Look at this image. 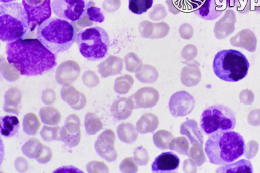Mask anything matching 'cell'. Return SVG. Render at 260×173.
Returning a JSON list of instances; mask_svg holds the SVG:
<instances>
[{
  "mask_svg": "<svg viewBox=\"0 0 260 173\" xmlns=\"http://www.w3.org/2000/svg\"><path fill=\"white\" fill-rule=\"evenodd\" d=\"M6 54L8 62L24 76L41 75L57 65L56 54L35 38H21L8 43Z\"/></svg>",
  "mask_w": 260,
  "mask_h": 173,
  "instance_id": "cell-1",
  "label": "cell"
},
{
  "mask_svg": "<svg viewBox=\"0 0 260 173\" xmlns=\"http://www.w3.org/2000/svg\"><path fill=\"white\" fill-rule=\"evenodd\" d=\"M205 151L213 164H229L244 155L245 140L241 134L232 130L219 131L210 134L205 143Z\"/></svg>",
  "mask_w": 260,
  "mask_h": 173,
  "instance_id": "cell-2",
  "label": "cell"
},
{
  "mask_svg": "<svg viewBox=\"0 0 260 173\" xmlns=\"http://www.w3.org/2000/svg\"><path fill=\"white\" fill-rule=\"evenodd\" d=\"M37 38L46 49L58 54L72 47L77 38L76 28L67 20L52 17L38 27Z\"/></svg>",
  "mask_w": 260,
  "mask_h": 173,
  "instance_id": "cell-3",
  "label": "cell"
},
{
  "mask_svg": "<svg viewBox=\"0 0 260 173\" xmlns=\"http://www.w3.org/2000/svg\"><path fill=\"white\" fill-rule=\"evenodd\" d=\"M30 29L28 16L20 3H2L0 6V39L15 41L23 38Z\"/></svg>",
  "mask_w": 260,
  "mask_h": 173,
  "instance_id": "cell-4",
  "label": "cell"
},
{
  "mask_svg": "<svg viewBox=\"0 0 260 173\" xmlns=\"http://www.w3.org/2000/svg\"><path fill=\"white\" fill-rule=\"evenodd\" d=\"M250 63L242 52L234 49L219 51L214 57L213 72L221 80L237 82L248 75Z\"/></svg>",
  "mask_w": 260,
  "mask_h": 173,
  "instance_id": "cell-5",
  "label": "cell"
},
{
  "mask_svg": "<svg viewBox=\"0 0 260 173\" xmlns=\"http://www.w3.org/2000/svg\"><path fill=\"white\" fill-rule=\"evenodd\" d=\"M76 41L80 54L89 61L102 60L108 54L110 37L107 32L100 27L80 31L77 33Z\"/></svg>",
  "mask_w": 260,
  "mask_h": 173,
  "instance_id": "cell-6",
  "label": "cell"
},
{
  "mask_svg": "<svg viewBox=\"0 0 260 173\" xmlns=\"http://www.w3.org/2000/svg\"><path fill=\"white\" fill-rule=\"evenodd\" d=\"M200 126L202 131L208 135L219 131L234 130L236 126V115L227 106L216 104L202 112Z\"/></svg>",
  "mask_w": 260,
  "mask_h": 173,
  "instance_id": "cell-7",
  "label": "cell"
},
{
  "mask_svg": "<svg viewBox=\"0 0 260 173\" xmlns=\"http://www.w3.org/2000/svg\"><path fill=\"white\" fill-rule=\"evenodd\" d=\"M51 8L59 18L72 22H77L86 14L85 0H52Z\"/></svg>",
  "mask_w": 260,
  "mask_h": 173,
  "instance_id": "cell-8",
  "label": "cell"
},
{
  "mask_svg": "<svg viewBox=\"0 0 260 173\" xmlns=\"http://www.w3.org/2000/svg\"><path fill=\"white\" fill-rule=\"evenodd\" d=\"M22 6L28 16L31 31L49 20L52 13L51 0H22Z\"/></svg>",
  "mask_w": 260,
  "mask_h": 173,
  "instance_id": "cell-9",
  "label": "cell"
},
{
  "mask_svg": "<svg viewBox=\"0 0 260 173\" xmlns=\"http://www.w3.org/2000/svg\"><path fill=\"white\" fill-rule=\"evenodd\" d=\"M189 10L205 20L219 18L227 8L225 0H189Z\"/></svg>",
  "mask_w": 260,
  "mask_h": 173,
  "instance_id": "cell-10",
  "label": "cell"
},
{
  "mask_svg": "<svg viewBox=\"0 0 260 173\" xmlns=\"http://www.w3.org/2000/svg\"><path fill=\"white\" fill-rule=\"evenodd\" d=\"M195 105L194 97L188 92L181 91L170 97L169 110L173 117H184L192 112Z\"/></svg>",
  "mask_w": 260,
  "mask_h": 173,
  "instance_id": "cell-11",
  "label": "cell"
},
{
  "mask_svg": "<svg viewBox=\"0 0 260 173\" xmlns=\"http://www.w3.org/2000/svg\"><path fill=\"white\" fill-rule=\"evenodd\" d=\"M115 134L112 129H106L98 137L94 147L99 156L108 162H114L118 158L115 149Z\"/></svg>",
  "mask_w": 260,
  "mask_h": 173,
  "instance_id": "cell-12",
  "label": "cell"
},
{
  "mask_svg": "<svg viewBox=\"0 0 260 173\" xmlns=\"http://www.w3.org/2000/svg\"><path fill=\"white\" fill-rule=\"evenodd\" d=\"M80 126L81 123L78 115L75 114L69 115L66 119L65 126L61 129L60 141L70 147L78 146L81 139Z\"/></svg>",
  "mask_w": 260,
  "mask_h": 173,
  "instance_id": "cell-13",
  "label": "cell"
},
{
  "mask_svg": "<svg viewBox=\"0 0 260 173\" xmlns=\"http://www.w3.org/2000/svg\"><path fill=\"white\" fill-rule=\"evenodd\" d=\"M159 98V93L152 87L141 88L129 97L134 109L152 108L158 103Z\"/></svg>",
  "mask_w": 260,
  "mask_h": 173,
  "instance_id": "cell-14",
  "label": "cell"
},
{
  "mask_svg": "<svg viewBox=\"0 0 260 173\" xmlns=\"http://www.w3.org/2000/svg\"><path fill=\"white\" fill-rule=\"evenodd\" d=\"M180 165V158L173 152H166L158 155L152 164L154 172H168L176 171Z\"/></svg>",
  "mask_w": 260,
  "mask_h": 173,
  "instance_id": "cell-15",
  "label": "cell"
},
{
  "mask_svg": "<svg viewBox=\"0 0 260 173\" xmlns=\"http://www.w3.org/2000/svg\"><path fill=\"white\" fill-rule=\"evenodd\" d=\"M80 75V67L76 62L68 61L61 64L57 68L56 79L62 86H69L73 83Z\"/></svg>",
  "mask_w": 260,
  "mask_h": 173,
  "instance_id": "cell-16",
  "label": "cell"
},
{
  "mask_svg": "<svg viewBox=\"0 0 260 173\" xmlns=\"http://www.w3.org/2000/svg\"><path fill=\"white\" fill-rule=\"evenodd\" d=\"M61 97L75 110H83L87 103L86 96L77 91L73 86H65L62 88L61 90Z\"/></svg>",
  "mask_w": 260,
  "mask_h": 173,
  "instance_id": "cell-17",
  "label": "cell"
},
{
  "mask_svg": "<svg viewBox=\"0 0 260 173\" xmlns=\"http://www.w3.org/2000/svg\"><path fill=\"white\" fill-rule=\"evenodd\" d=\"M22 100V94L20 89L17 88L9 89L4 95L3 110L9 113L18 115L20 112Z\"/></svg>",
  "mask_w": 260,
  "mask_h": 173,
  "instance_id": "cell-18",
  "label": "cell"
},
{
  "mask_svg": "<svg viewBox=\"0 0 260 173\" xmlns=\"http://www.w3.org/2000/svg\"><path fill=\"white\" fill-rule=\"evenodd\" d=\"M134 106L129 98L121 97L115 100L111 107L112 117L118 121L127 119L132 115Z\"/></svg>",
  "mask_w": 260,
  "mask_h": 173,
  "instance_id": "cell-19",
  "label": "cell"
},
{
  "mask_svg": "<svg viewBox=\"0 0 260 173\" xmlns=\"http://www.w3.org/2000/svg\"><path fill=\"white\" fill-rule=\"evenodd\" d=\"M159 125V120L152 113H145L136 123V129L141 134L152 133L156 130Z\"/></svg>",
  "mask_w": 260,
  "mask_h": 173,
  "instance_id": "cell-20",
  "label": "cell"
},
{
  "mask_svg": "<svg viewBox=\"0 0 260 173\" xmlns=\"http://www.w3.org/2000/svg\"><path fill=\"white\" fill-rule=\"evenodd\" d=\"M181 134L188 137L191 144L200 143L203 144V136L199 129L198 125L194 120H189L183 123L181 126Z\"/></svg>",
  "mask_w": 260,
  "mask_h": 173,
  "instance_id": "cell-21",
  "label": "cell"
},
{
  "mask_svg": "<svg viewBox=\"0 0 260 173\" xmlns=\"http://www.w3.org/2000/svg\"><path fill=\"white\" fill-rule=\"evenodd\" d=\"M20 129L19 118L12 115H6L1 118V134L5 137H13Z\"/></svg>",
  "mask_w": 260,
  "mask_h": 173,
  "instance_id": "cell-22",
  "label": "cell"
},
{
  "mask_svg": "<svg viewBox=\"0 0 260 173\" xmlns=\"http://www.w3.org/2000/svg\"><path fill=\"white\" fill-rule=\"evenodd\" d=\"M123 68V61L118 57H109L106 61L99 65V72L103 78H107L110 75L120 73Z\"/></svg>",
  "mask_w": 260,
  "mask_h": 173,
  "instance_id": "cell-23",
  "label": "cell"
},
{
  "mask_svg": "<svg viewBox=\"0 0 260 173\" xmlns=\"http://www.w3.org/2000/svg\"><path fill=\"white\" fill-rule=\"evenodd\" d=\"M40 117L42 122L46 125L57 126L61 121V113L55 107L48 106L40 110Z\"/></svg>",
  "mask_w": 260,
  "mask_h": 173,
  "instance_id": "cell-24",
  "label": "cell"
},
{
  "mask_svg": "<svg viewBox=\"0 0 260 173\" xmlns=\"http://www.w3.org/2000/svg\"><path fill=\"white\" fill-rule=\"evenodd\" d=\"M43 145L38 139H30L22 147V152L30 159H38L44 150Z\"/></svg>",
  "mask_w": 260,
  "mask_h": 173,
  "instance_id": "cell-25",
  "label": "cell"
},
{
  "mask_svg": "<svg viewBox=\"0 0 260 173\" xmlns=\"http://www.w3.org/2000/svg\"><path fill=\"white\" fill-rule=\"evenodd\" d=\"M118 137L121 142L133 144L137 140L138 131L134 125L130 123H123L117 129Z\"/></svg>",
  "mask_w": 260,
  "mask_h": 173,
  "instance_id": "cell-26",
  "label": "cell"
},
{
  "mask_svg": "<svg viewBox=\"0 0 260 173\" xmlns=\"http://www.w3.org/2000/svg\"><path fill=\"white\" fill-rule=\"evenodd\" d=\"M217 172H253V166L251 163L247 160H240L231 164H225V166L216 169Z\"/></svg>",
  "mask_w": 260,
  "mask_h": 173,
  "instance_id": "cell-27",
  "label": "cell"
},
{
  "mask_svg": "<svg viewBox=\"0 0 260 173\" xmlns=\"http://www.w3.org/2000/svg\"><path fill=\"white\" fill-rule=\"evenodd\" d=\"M22 126L25 134L29 136L36 135L40 127V122L38 116L33 112L27 113L24 116Z\"/></svg>",
  "mask_w": 260,
  "mask_h": 173,
  "instance_id": "cell-28",
  "label": "cell"
},
{
  "mask_svg": "<svg viewBox=\"0 0 260 173\" xmlns=\"http://www.w3.org/2000/svg\"><path fill=\"white\" fill-rule=\"evenodd\" d=\"M85 129L89 135H94L103 128V123L97 115L93 112H89L85 116Z\"/></svg>",
  "mask_w": 260,
  "mask_h": 173,
  "instance_id": "cell-29",
  "label": "cell"
},
{
  "mask_svg": "<svg viewBox=\"0 0 260 173\" xmlns=\"http://www.w3.org/2000/svg\"><path fill=\"white\" fill-rule=\"evenodd\" d=\"M174 137L171 133L166 130H160L153 135V142L155 145L160 150L170 149Z\"/></svg>",
  "mask_w": 260,
  "mask_h": 173,
  "instance_id": "cell-30",
  "label": "cell"
},
{
  "mask_svg": "<svg viewBox=\"0 0 260 173\" xmlns=\"http://www.w3.org/2000/svg\"><path fill=\"white\" fill-rule=\"evenodd\" d=\"M86 18L92 22L101 23L105 20L104 14L101 12V9L95 6V3L89 1L86 5Z\"/></svg>",
  "mask_w": 260,
  "mask_h": 173,
  "instance_id": "cell-31",
  "label": "cell"
},
{
  "mask_svg": "<svg viewBox=\"0 0 260 173\" xmlns=\"http://www.w3.org/2000/svg\"><path fill=\"white\" fill-rule=\"evenodd\" d=\"M154 0H129V9L133 14L147 12L153 5Z\"/></svg>",
  "mask_w": 260,
  "mask_h": 173,
  "instance_id": "cell-32",
  "label": "cell"
},
{
  "mask_svg": "<svg viewBox=\"0 0 260 173\" xmlns=\"http://www.w3.org/2000/svg\"><path fill=\"white\" fill-rule=\"evenodd\" d=\"M133 84V79L132 77L129 76V75H125V76L120 77V78L116 79L114 89L118 94H127Z\"/></svg>",
  "mask_w": 260,
  "mask_h": 173,
  "instance_id": "cell-33",
  "label": "cell"
},
{
  "mask_svg": "<svg viewBox=\"0 0 260 173\" xmlns=\"http://www.w3.org/2000/svg\"><path fill=\"white\" fill-rule=\"evenodd\" d=\"M189 149H190V143L186 137H178L174 139L170 145V150L177 152L181 155L189 156Z\"/></svg>",
  "mask_w": 260,
  "mask_h": 173,
  "instance_id": "cell-34",
  "label": "cell"
},
{
  "mask_svg": "<svg viewBox=\"0 0 260 173\" xmlns=\"http://www.w3.org/2000/svg\"><path fill=\"white\" fill-rule=\"evenodd\" d=\"M189 156L195 161L197 166H202L206 160L203 148H202V144L200 143H196V144H192V147L189 151Z\"/></svg>",
  "mask_w": 260,
  "mask_h": 173,
  "instance_id": "cell-35",
  "label": "cell"
},
{
  "mask_svg": "<svg viewBox=\"0 0 260 173\" xmlns=\"http://www.w3.org/2000/svg\"><path fill=\"white\" fill-rule=\"evenodd\" d=\"M60 128L57 126H44L40 131V137L45 142H50L54 140L60 141Z\"/></svg>",
  "mask_w": 260,
  "mask_h": 173,
  "instance_id": "cell-36",
  "label": "cell"
},
{
  "mask_svg": "<svg viewBox=\"0 0 260 173\" xmlns=\"http://www.w3.org/2000/svg\"><path fill=\"white\" fill-rule=\"evenodd\" d=\"M136 77L142 83H153L158 78V73L155 68L146 66L143 68L142 71L140 70L136 73Z\"/></svg>",
  "mask_w": 260,
  "mask_h": 173,
  "instance_id": "cell-37",
  "label": "cell"
},
{
  "mask_svg": "<svg viewBox=\"0 0 260 173\" xmlns=\"http://www.w3.org/2000/svg\"><path fill=\"white\" fill-rule=\"evenodd\" d=\"M134 158L136 162L140 166H146L150 160L148 152L142 146L138 147L134 150Z\"/></svg>",
  "mask_w": 260,
  "mask_h": 173,
  "instance_id": "cell-38",
  "label": "cell"
},
{
  "mask_svg": "<svg viewBox=\"0 0 260 173\" xmlns=\"http://www.w3.org/2000/svg\"><path fill=\"white\" fill-rule=\"evenodd\" d=\"M120 170L122 172H136L139 170L138 163L135 158L129 157L125 158L120 165Z\"/></svg>",
  "mask_w": 260,
  "mask_h": 173,
  "instance_id": "cell-39",
  "label": "cell"
},
{
  "mask_svg": "<svg viewBox=\"0 0 260 173\" xmlns=\"http://www.w3.org/2000/svg\"><path fill=\"white\" fill-rule=\"evenodd\" d=\"M83 81L84 84L88 87H94L99 83V79L94 72L91 71L86 72L83 75Z\"/></svg>",
  "mask_w": 260,
  "mask_h": 173,
  "instance_id": "cell-40",
  "label": "cell"
},
{
  "mask_svg": "<svg viewBox=\"0 0 260 173\" xmlns=\"http://www.w3.org/2000/svg\"><path fill=\"white\" fill-rule=\"evenodd\" d=\"M86 169L89 172H108L109 168L105 163L99 161H91L86 166Z\"/></svg>",
  "mask_w": 260,
  "mask_h": 173,
  "instance_id": "cell-41",
  "label": "cell"
},
{
  "mask_svg": "<svg viewBox=\"0 0 260 173\" xmlns=\"http://www.w3.org/2000/svg\"><path fill=\"white\" fill-rule=\"evenodd\" d=\"M41 99L43 103L46 104V105H51L55 102L57 96L53 89H49L43 92Z\"/></svg>",
  "mask_w": 260,
  "mask_h": 173,
  "instance_id": "cell-42",
  "label": "cell"
},
{
  "mask_svg": "<svg viewBox=\"0 0 260 173\" xmlns=\"http://www.w3.org/2000/svg\"><path fill=\"white\" fill-rule=\"evenodd\" d=\"M14 166H15L16 170L19 172H25L28 170L29 168V163L25 158L19 157L14 161Z\"/></svg>",
  "mask_w": 260,
  "mask_h": 173,
  "instance_id": "cell-43",
  "label": "cell"
},
{
  "mask_svg": "<svg viewBox=\"0 0 260 173\" xmlns=\"http://www.w3.org/2000/svg\"><path fill=\"white\" fill-rule=\"evenodd\" d=\"M52 156L53 153L50 147L45 145L43 153H42L40 158L37 159V161H38V163H41V164H45V163H49L51 161Z\"/></svg>",
  "mask_w": 260,
  "mask_h": 173,
  "instance_id": "cell-44",
  "label": "cell"
},
{
  "mask_svg": "<svg viewBox=\"0 0 260 173\" xmlns=\"http://www.w3.org/2000/svg\"><path fill=\"white\" fill-rule=\"evenodd\" d=\"M197 166V163L191 158V159L186 160L185 162L184 163L183 169L185 172H196L197 170L196 167Z\"/></svg>",
  "mask_w": 260,
  "mask_h": 173,
  "instance_id": "cell-45",
  "label": "cell"
},
{
  "mask_svg": "<svg viewBox=\"0 0 260 173\" xmlns=\"http://www.w3.org/2000/svg\"><path fill=\"white\" fill-rule=\"evenodd\" d=\"M16 1V0H1V3H12V2Z\"/></svg>",
  "mask_w": 260,
  "mask_h": 173,
  "instance_id": "cell-46",
  "label": "cell"
}]
</instances>
